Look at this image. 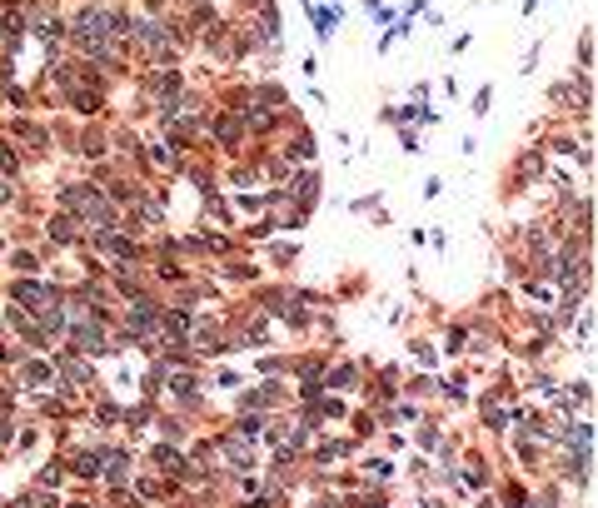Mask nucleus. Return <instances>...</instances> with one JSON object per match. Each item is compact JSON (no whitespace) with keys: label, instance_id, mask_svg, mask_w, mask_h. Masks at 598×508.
<instances>
[{"label":"nucleus","instance_id":"f257e3e1","mask_svg":"<svg viewBox=\"0 0 598 508\" xmlns=\"http://www.w3.org/2000/svg\"><path fill=\"white\" fill-rule=\"evenodd\" d=\"M329 384H334V389H349V384H354V369H349V364L329 369Z\"/></svg>","mask_w":598,"mask_h":508}]
</instances>
